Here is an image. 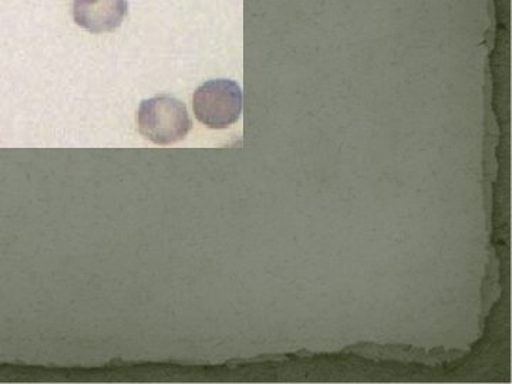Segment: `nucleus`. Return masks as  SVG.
Returning <instances> with one entry per match:
<instances>
[{"label": "nucleus", "mask_w": 512, "mask_h": 384, "mask_svg": "<svg viewBox=\"0 0 512 384\" xmlns=\"http://www.w3.org/2000/svg\"><path fill=\"white\" fill-rule=\"evenodd\" d=\"M138 131L158 146L184 140L191 130L187 107L170 96L153 97L141 103L137 114Z\"/></svg>", "instance_id": "obj_1"}, {"label": "nucleus", "mask_w": 512, "mask_h": 384, "mask_svg": "<svg viewBox=\"0 0 512 384\" xmlns=\"http://www.w3.org/2000/svg\"><path fill=\"white\" fill-rule=\"evenodd\" d=\"M194 114L212 130H224L237 123L242 113V90L231 80H211L192 97Z\"/></svg>", "instance_id": "obj_2"}, {"label": "nucleus", "mask_w": 512, "mask_h": 384, "mask_svg": "<svg viewBox=\"0 0 512 384\" xmlns=\"http://www.w3.org/2000/svg\"><path fill=\"white\" fill-rule=\"evenodd\" d=\"M73 15L89 32H113L126 18L127 0H73Z\"/></svg>", "instance_id": "obj_3"}]
</instances>
